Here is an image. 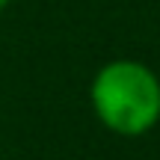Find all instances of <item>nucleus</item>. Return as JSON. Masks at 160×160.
<instances>
[{"label": "nucleus", "instance_id": "f03ea898", "mask_svg": "<svg viewBox=\"0 0 160 160\" xmlns=\"http://www.w3.org/2000/svg\"><path fill=\"white\" fill-rule=\"evenodd\" d=\"M6 6H9V0H0V12H3V9H6Z\"/></svg>", "mask_w": 160, "mask_h": 160}, {"label": "nucleus", "instance_id": "f257e3e1", "mask_svg": "<svg viewBox=\"0 0 160 160\" xmlns=\"http://www.w3.org/2000/svg\"><path fill=\"white\" fill-rule=\"evenodd\" d=\"M89 104L107 131L142 137L160 122V77L139 59H113L95 71Z\"/></svg>", "mask_w": 160, "mask_h": 160}]
</instances>
